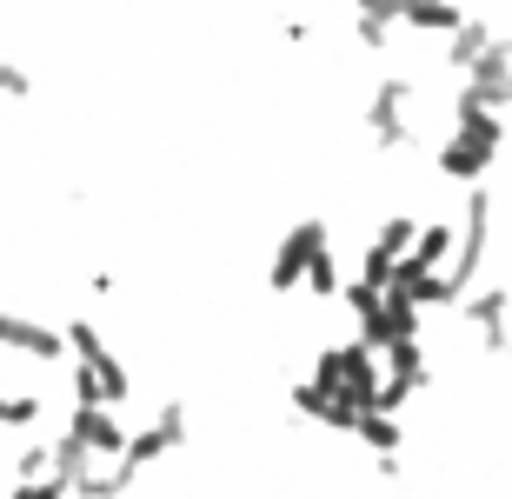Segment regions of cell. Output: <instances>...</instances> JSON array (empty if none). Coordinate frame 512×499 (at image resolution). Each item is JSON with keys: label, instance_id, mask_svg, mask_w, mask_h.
<instances>
[{"label": "cell", "instance_id": "cell-1", "mask_svg": "<svg viewBox=\"0 0 512 499\" xmlns=\"http://www.w3.org/2000/svg\"><path fill=\"white\" fill-rule=\"evenodd\" d=\"M313 380H320L333 400H346L353 413H373V400H380V360H373L366 340L326 346L320 360H313Z\"/></svg>", "mask_w": 512, "mask_h": 499}, {"label": "cell", "instance_id": "cell-2", "mask_svg": "<svg viewBox=\"0 0 512 499\" xmlns=\"http://www.w3.org/2000/svg\"><path fill=\"white\" fill-rule=\"evenodd\" d=\"M333 233H326L320 213H306V220H293V227L280 233V247H273V267H266V293H300L306 287V267H313V253L326 247Z\"/></svg>", "mask_w": 512, "mask_h": 499}, {"label": "cell", "instance_id": "cell-3", "mask_svg": "<svg viewBox=\"0 0 512 499\" xmlns=\"http://www.w3.org/2000/svg\"><path fill=\"white\" fill-rule=\"evenodd\" d=\"M67 353L94 366V380H100V393H107V406H127L133 400V366L120 360L107 340H100V327L87 320V313H74V320H67Z\"/></svg>", "mask_w": 512, "mask_h": 499}, {"label": "cell", "instance_id": "cell-4", "mask_svg": "<svg viewBox=\"0 0 512 499\" xmlns=\"http://www.w3.org/2000/svg\"><path fill=\"white\" fill-rule=\"evenodd\" d=\"M193 440V420H187V406L180 400H167L160 413H153L140 433H127V453H120V466H133V473H147V466H160V460H173L180 446Z\"/></svg>", "mask_w": 512, "mask_h": 499}, {"label": "cell", "instance_id": "cell-5", "mask_svg": "<svg viewBox=\"0 0 512 499\" xmlns=\"http://www.w3.org/2000/svg\"><path fill=\"white\" fill-rule=\"evenodd\" d=\"M0 353H27L40 366H67V327H47L34 313L0 307Z\"/></svg>", "mask_w": 512, "mask_h": 499}, {"label": "cell", "instance_id": "cell-6", "mask_svg": "<svg viewBox=\"0 0 512 499\" xmlns=\"http://www.w3.org/2000/svg\"><path fill=\"white\" fill-rule=\"evenodd\" d=\"M60 433H67V440H80L87 453H94V460H120V453H127V433H133V426L120 420V406H74Z\"/></svg>", "mask_w": 512, "mask_h": 499}, {"label": "cell", "instance_id": "cell-7", "mask_svg": "<svg viewBox=\"0 0 512 499\" xmlns=\"http://www.w3.org/2000/svg\"><path fill=\"white\" fill-rule=\"evenodd\" d=\"M293 413L313 420V426H333V433H353V426H360V413L346 400H333L320 380H293Z\"/></svg>", "mask_w": 512, "mask_h": 499}, {"label": "cell", "instance_id": "cell-8", "mask_svg": "<svg viewBox=\"0 0 512 499\" xmlns=\"http://www.w3.org/2000/svg\"><path fill=\"white\" fill-rule=\"evenodd\" d=\"M133 466H120V460H87V473L74 480V499H127L133 493Z\"/></svg>", "mask_w": 512, "mask_h": 499}, {"label": "cell", "instance_id": "cell-9", "mask_svg": "<svg viewBox=\"0 0 512 499\" xmlns=\"http://www.w3.org/2000/svg\"><path fill=\"white\" fill-rule=\"evenodd\" d=\"M353 440H360L366 453H373V460H386V453H399V446H406V420H399V413H380V406H373V413H360Z\"/></svg>", "mask_w": 512, "mask_h": 499}, {"label": "cell", "instance_id": "cell-10", "mask_svg": "<svg viewBox=\"0 0 512 499\" xmlns=\"http://www.w3.org/2000/svg\"><path fill=\"white\" fill-rule=\"evenodd\" d=\"M306 293H313V300H340V293H346V273H340V253H333V240L313 253V267H306Z\"/></svg>", "mask_w": 512, "mask_h": 499}, {"label": "cell", "instance_id": "cell-11", "mask_svg": "<svg viewBox=\"0 0 512 499\" xmlns=\"http://www.w3.org/2000/svg\"><path fill=\"white\" fill-rule=\"evenodd\" d=\"M40 413H47L40 393H7V386H0V433H34Z\"/></svg>", "mask_w": 512, "mask_h": 499}, {"label": "cell", "instance_id": "cell-12", "mask_svg": "<svg viewBox=\"0 0 512 499\" xmlns=\"http://www.w3.org/2000/svg\"><path fill=\"white\" fill-rule=\"evenodd\" d=\"M393 273H399V253L386 247V240H373V247L360 253V273H353V280H366V287H393Z\"/></svg>", "mask_w": 512, "mask_h": 499}, {"label": "cell", "instance_id": "cell-13", "mask_svg": "<svg viewBox=\"0 0 512 499\" xmlns=\"http://www.w3.org/2000/svg\"><path fill=\"white\" fill-rule=\"evenodd\" d=\"M67 393H74V406H107V393H100V380H94V366L74 360V353H67Z\"/></svg>", "mask_w": 512, "mask_h": 499}, {"label": "cell", "instance_id": "cell-14", "mask_svg": "<svg viewBox=\"0 0 512 499\" xmlns=\"http://www.w3.org/2000/svg\"><path fill=\"white\" fill-rule=\"evenodd\" d=\"M7 499H74V486L60 480V473H47V480H14Z\"/></svg>", "mask_w": 512, "mask_h": 499}, {"label": "cell", "instance_id": "cell-15", "mask_svg": "<svg viewBox=\"0 0 512 499\" xmlns=\"http://www.w3.org/2000/svg\"><path fill=\"white\" fill-rule=\"evenodd\" d=\"M0 100H7V60H0Z\"/></svg>", "mask_w": 512, "mask_h": 499}]
</instances>
